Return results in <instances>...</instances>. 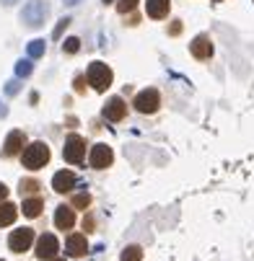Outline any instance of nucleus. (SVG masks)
I'll return each instance as SVG.
<instances>
[{
  "instance_id": "nucleus-13",
  "label": "nucleus",
  "mask_w": 254,
  "mask_h": 261,
  "mask_svg": "<svg viewBox=\"0 0 254 261\" xmlns=\"http://www.w3.org/2000/svg\"><path fill=\"white\" fill-rule=\"evenodd\" d=\"M192 55H195L197 60H207V57L213 55V44H210L207 36H197V39L192 42Z\"/></svg>"
},
{
  "instance_id": "nucleus-23",
  "label": "nucleus",
  "mask_w": 254,
  "mask_h": 261,
  "mask_svg": "<svg viewBox=\"0 0 254 261\" xmlns=\"http://www.w3.org/2000/svg\"><path fill=\"white\" fill-rule=\"evenodd\" d=\"M73 204H76V207H81V210H86V207L91 204V197H88V194H78L76 199H73Z\"/></svg>"
},
{
  "instance_id": "nucleus-20",
  "label": "nucleus",
  "mask_w": 254,
  "mask_h": 261,
  "mask_svg": "<svg viewBox=\"0 0 254 261\" xmlns=\"http://www.w3.org/2000/svg\"><path fill=\"white\" fill-rule=\"evenodd\" d=\"M62 49H65L67 55H76V52L81 49V39H76V36H70V39H65Z\"/></svg>"
},
{
  "instance_id": "nucleus-6",
  "label": "nucleus",
  "mask_w": 254,
  "mask_h": 261,
  "mask_svg": "<svg viewBox=\"0 0 254 261\" xmlns=\"http://www.w3.org/2000/svg\"><path fill=\"white\" fill-rule=\"evenodd\" d=\"M135 109L140 111V114H153V111L158 109V93H156L153 88L137 93V98H135Z\"/></svg>"
},
{
  "instance_id": "nucleus-12",
  "label": "nucleus",
  "mask_w": 254,
  "mask_h": 261,
  "mask_svg": "<svg viewBox=\"0 0 254 261\" xmlns=\"http://www.w3.org/2000/svg\"><path fill=\"white\" fill-rule=\"evenodd\" d=\"M26 142V137H24V132L21 129H13L11 135H8V140H6V147H3V153L6 155H16L18 150H21V145Z\"/></svg>"
},
{
  "instance_id": "nucleus-25",
  "label": "nucleus",
  "mask_w": 254,
  "mask_h": 261,
  "mask_svg": "<svg viewBox=\"0 0 254 261\" xmlns=\"http://www.w3.org/2000/svg\"><path fill=\"white\" fill-rule=\"evenodd\" d=\"M18 88H21V83H16V81H13V83H8V86H6V93H8V96H13V93H18Z\"/></svg>"
},
{
  "instance_id": "nucleus-10",
  "label": "nucleus",
  "mask_w": 254,
  "mask_h": 261,
  "mask_svg": "<svg viewBox=\"0 0 254 261\" xmlns=\"http://www.w3.org/2000/svg\"><path fill=\"white\" fill-rule=\"evenodd\" d=\"M52 186H55V192L65 194V192H70L73 186H76V176H73L70 171H57L55 178H52Z\"/></svg>"
},
{
  "instance_id": "nucleus-3",
  "label": "nucleus",
  "mask_w": 254,
  "mask_h": 261,
  "mask_svg": "<svg viewBox=\"0 0 254 261\" xmlns=\"http://www.w3.org/2000/svg\"><path fill=\"white\" fill-rule=\"evenodd\" d=\"M88 83L94 86V91H106L112 86V70L104 62H91L88 65Z\"/></svg>"
},
{
  "instance_id": "nucleus-27",
  "label": "nucleus",
  "mask_w": 254,
  "mask_h": 261,
  "mask_svg": "<svg viewBox=\"0 0 254 261\" xmlns=\"http://www.w3.org/2000/svg\"><path fill=\"white\" fill-rule=\"evenodd\" d=\"M6 114H8V106H6L3 101H0V117H6Z\"/></svg>"
},
{
  "instance_id": "nucleus-9",
  "label": "nucleus",
  "mask_w": 254,
  "mask_h": 261,
  "mask_svg": "<svg viewBox=\"0 0 254 261\" xmlns=\"http://www.w3.org/2000/svg\"><path fill=\"white\" fill-rule=\"evenodd\" d=\"M125 111H127V103H125L122 98H109L106 106H104V117H106L109 122H120V119L125 117Z\"/></svg>"
},
{
  "instance_id": "nucleus-8",
  "label": "nucleus",
  "mask_w": 254,
  "mask_h": 261,
  "mask_svg": "<svg viewBox=\"0 0 254 261\" xmlns=\"http://www.w3.org/2000/svg\"><path fill=\"white\" fill-rule=\"evenodd\" d=\"M112 147L109 145H94V150H91V166L94 168H106V166H112Z\"/></svg>"
},
{
  "instance_id": "nucleus-2",
  "label": "nucleus",
  "mask_w": 254,
  "mask_h": 261,
  "mask_svg": "<svg viewBox=\"0 0 254 261\" xmlns=\"http://www.w3.org/2000/svg\"><path fill=\"white\" fill-rule=\"evenodd\" d=\"M47 161H50V147L44 142H34L24 150V168H29V171L47 166Z\"/></svg>"
},
{
  "instance_id": "nucleus-31",
  "label": "nucleus",
  "mask_w": 254,
  "mask_h": 261,
  "mask_svg": "<svg viewBox=\"0 0 254 261\" xmlns=\"http://www.w3.org/2000/svg\"><path fill=\"white\" fill-rule=\"evenodd\" d=\"M55 261H65V258H55Z\"/></svg>"
},
{
  "instance_id": "nucleus-4",
  "label": "nucleus",
  "mask_w": 254,
  "mask_h": 261,
  "mask_svg": "<svg viewBox=\"0 0 254 261\" xmlns=\"http://www.w3.org/2000/svg\"><path fill=\"white\" fill-rule=\"evenodd\" d=\"M62 155L67 163H81L83 155H86V140L78 137V135H70L65 140V147H62Z\"/></svg>"
},
{
  "instance_id": "nucleus-16",
  "label": "nucleus",
  "mask_w": 254,
  "mask_h": 261,
  "mask_svg": "<svg viewBox=\"0 0 254 261\" xmlns=\"http://www.w3.org/2000/svg\"><path fill=\"white\" fill-rule=\"evenodd\" d=\"M13 220H16V204H11V202H0V228L11 225Z\"/></svg>"
},
{
  "instance_id": "nucleus-30",
  "label": "nucleus",
  "mask_w": 254,
  "mask_h": 261,
  "mask_svg": "<svg viewBox=\"0 0 254 261\" xmlns=\"http://www.w3.org/2000/svg\"><path fill=\"white\" fill-rule=\"evenodd\" d=\"M101 3H104V6H109V3H112V0H101Z\"/></svg>"
},
{
  "instance_id": "nucleus-11",
  "label": "nucleus",
  "mask_w": 254,
  "mask_h": 261,
  "mask_svg": "<svg viewBox=\"0 0 254 261\" xmlns=\"http://www.w3.org/2000/svg\"><path fill=\"white\" fill-rule=\"evenodd\" d=\"M73 222H76L73 207H57V212H55V225H57L60 230H67V228H73Z\"/></svg>"
},
{
  "instance_id": "nucleus-5",
  "label": "nucleus",
  "mask_w": 254,
  "mask_h": 261,
  "mask_svg": "<svg viewBox=\"0 0 254 261\" xmlns=\"http://www.w3.org/2000/svg\"><path fill=\"white\" fill-rule=\"evenodd\" d=\"M31 241H34V230H31V228H18V230L11 233L8 246H11V251L24 253L26 248H31Z\"/></svg>"
},
{
  "instance_id": "nucleus-1",
  "label": "nucleus",
  "mask_w": 254,
  "mask_h": 261,
  "mask_svg": "<svg viewBox=\"0 0 254 261\" xmlns=\"http://www.w3.org/2000/svg\"><path fill=\"white\" fill-rule=\"evenodd\" d=\"M50 16V3L47 0H29L21 11V21L29 26V29H39Z\"/></svg>"
},
{
  "instance_id": "nucleus-15",
  "label": "nucleus",
  "mask_w": 254,
  "mask_h": 261,
  "mask_svg": "<svg viewBox=\"0 0 254 261\" xmlns=\"http://www.w3.org/2000/svg\"><path fill=\"white\" fill-rule=\"evenodd\" d=\"M65 248H67V253L70 256H83L86 253V236H70L67 238V243H65Z\"/></svg>"
},
{
  "instance_id": "nucleus-21",
  "label": "nucleus",
  "mask_w": 254,
  "mask_h": 261,
  "mask_svg": "<svg viewBox=\"0 0 254 261\" xmlns=\"http://www.w3.org/2000/svg\"><path fill=\"white\" fill-rule=\"evenodd\" d=\"M16 75H18V78L31 75V62H29V60H21V62L16 65Z\"/></svg>"
},
{
  "instance_id": "nucleus-18",
  "label": "nucleus",
  "mask_w": 254,
  "mask_h": 261,
  "mask_svg": "<svg viewBox=\"0 0 254 261\" xmlns=\"http://www.w3.org/2000/svg\"><path fill=\"white\" fill-rule=\"evenodd\" d=\"M120 258H122V261H140V258H143V248H140V246H130V248L122 251Z\"/></svg>"
},
{
  "instance_id": "nucleus-14",
  "label": "nucleus",
  "mask_w": 254,
  "mask_h": 261,
  "mask_svg": "<svg viewBox=\"0 0 254 261\" xmlns=\"http://www.w3.org/2000/svg\"><path fill=\"white\" fill-rule=\"evenodd\" d=\"M169 0H145V11H148L151 18H164L169 13Z\"/></svg>"
},
{
  "instance_id": "nucleus-19",
  "label": "nucleus",
  "mask_w": 254,
  "mask_h": 261,
  "mask_svg": "<svg viewBox=\"0 0 254 261\" xmlns=\"http://www.w3.org/2000/svg\"><path fill=\"white\" fill-rule=\"evenodd\" d=\"M26 52H29V57H42L44 55V39H34Z\"/></svg>"
},
{
  "instance_id": "nucleus-22",
  "label": "nucleus",
  "mask_w": 254,
  "mask_h": 261,
  "mask_svg": "<svg viewBox=\"0 0 254 261\" xmlns=\"http://www.w3.org/2000/svg\"><path fill=\"white\" fill-rule=\"evenodd\" d=\"M137 6V0H120V3H117V11L120 13H127V11H132Z\"/></svg>"
},
{
  "instance_id": "nucleus-7",
  "label": "nucleus",
  "mask_w": 254,
  "mask_h": 261,
  "mask_svg": "<svg viewBox=\"0 0 254 261\" xmlns=\"http://www.w3.org/2000/svg\"><path fill=\"white\" fill-rule=\"evenodd\" d=\"M57 251H60V243L52 233H44L39 241H36V256L39 258H52V256H57Z\"/></svg>"
},
{
  "instance_id": "nucleus-28",
  "label": "nucleus",
  "mask_w": 254,
  "mask_h": 261,
  "mask_svg": "<svg viewBox=\"0 0 254 261\" xmlns=\"http://www.w3.org/2000/svg\"><path fill=\"white\" fill-rule=\"evenodd\" d=\"M62 3H65V6H78L81 0H62Z\"/></svg>"
},
{
  "instance_id": "nucleus-24",
  "label": "nucleus",
  "mask_w": 254,
  "mask_h": 261,
  "mask_svg": "<svg viewBox=\"0 0 254 261\" xmlns=\"http://www.w3.org/2000/svg\"><path fill=\"white\" fill-rule=\"evenodd\" d=\"M67 23H70V18H62V21L57 23V29H55V39H60V34L67 29Z\"/></svg>"
},
{
  "instance_id": "nucleus-17",
  "label": "nucleus",
  "mask_w": 254,
  "mask_h": 261,
  "mask_svg": "<svg viewBox=\"0 0 254 261\" xmlns=\"http://www.w3.org/2000/svg\"><path fill=\"white\" fill-rule=\"evenodd\" d=\"M42 207H44L42 199H26V202H24V215H26V217H36V215L42 212Z\"/></svg>"
},
{
  "instance_id": "nucleus-26",
  "label": "nucleus",
  "mask_w": 254,
  "mask_h": 261,
  "mask_svg": "<svg viewBox=\"0 0 254 261\" xmlns=\"http://www.w3.org/2000/svg\"><path fill=\"white\" fill-rule=\"evenodd\" d=\"M6 197H8V186H6V184H0V202H3Z\"/></svg>"
},
{
  "instance_id": "nucleus-29",
  "label": "nucleus",
  "mask_w": 254,
  "mask_h": 261,
  "mask_svg": "<svg viewBox=\"0 0 254 261\" xmlns=\"http://www.w3.org/2000/svg\"><path fill=\"white\" fill-rule=\"evenodd\" d=\"M0 3H3V6H13V3H16V0H0Z\"/></svg>"
}]
</instances>
